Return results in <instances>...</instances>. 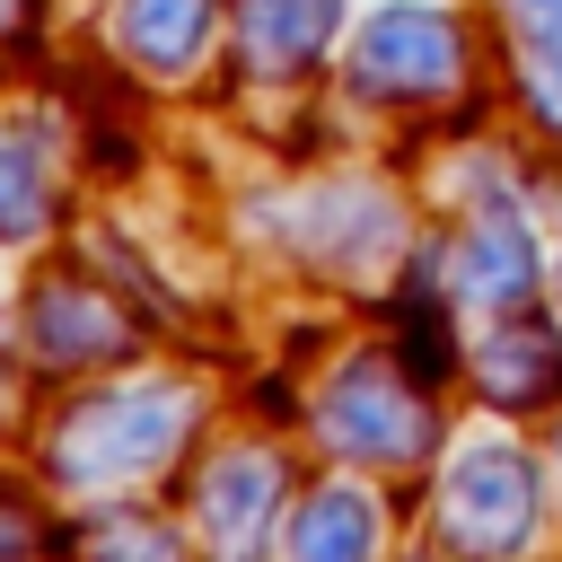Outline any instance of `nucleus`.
Masks as SVG:
<instances>
[{"mask_svg": "<svg viewBox=\"0 0 562 562\" xmlns=\"http://www.w3.org/2000/svg\"><path fill=\"white\" fill-rule=\"evenodd\" d=\"M176 439H184V395L176 386H114V395H88L79 413H61L53 474L61 483H132Z\"/></svg>", "mask_w": 562, "mask_h": 562, "instance_id": "f257e3e1", "label": "nucleus"}, {"mask_svg": "<svg viewBox=\"0 0 562 562\" xmlns=\"http://www.w3.org/2000/svg\"><path fill=\"white\" fill-rule=\"evenodd\" d=\"M527 518H536V474H527L509 448H474V457L448 474V527H457V544L501 553V544L527 536Z\"/></svg>", "mask_w": 562, "mask_h": 562, "instance_id": "f03ea898", "label": "nucleus"}, {"mask_svg": "<svg viewBox=\"0 0 562 562\" xmlns=\"http://www.w3.org/2000/svg\"><path fill=\"white\" fill-rule=\"evenodd\" d=\"M465 61L457 26L439 9H386L369 35H360V88H395V97H422V88H448Z\"/></svg>", "mask_w": 562, "mask_h": 562, "instance_id": "7ed1b4c3", "label": "nucleus"}, {"mask_svg": "<svg viewBox=\"0 0 562 562\" xmlns=\"http://www.w3.org/2000/svg\"><path fill=\"white\" fill-rule=\"evenodd\" d=\"M26 342H35V360H53V369H88V360H114V351H123V316H114L88 281H44L35 307H26Z\"/></svg>", "mask_w": 562, "mask_h": 562, "instance_id": "20e7f679", "label": "nucleus"}, {"mask_svg": "<svg viewBox=\"0 0 562 562\" xmlns=\"http://www.w3.org/2000/svg\"><path fill=\"white\" fill-rule=\"evenodd\" d=\"M272 457H220L211 465V483H202V527H211V544L228 553V562H255V544H263V518H272Z\"/></svg>", "mask_w": 562, "mask_h": 562, "instance_id": "39448f33", "label": "nucleus"}, {"mask_svg": "<svg viewBox=\"0 0 562 562\" xmlns=\"http://www.w3.org/2000/svg\"><path fill=\"white\" fill-rule=\"evenodd\" d=\"M325 35H334V0H246L237 9V44L255 70H299V61H316Z\"/></svg>", "mask_w": 562, "mask_h": 562, "instance_id": "423d86ee", "label": "nucleus"}, {"mask_svg": "<svg viewBox=\"0 0 562 562\" xmlns=\"http://www.w3.org/2000/svg\"><path fill=\"white\" fill-rule=\"evenodd\" d=\"M334 439H342V448H369V457H404V448H413V413H404V395H395L378 369H360V378H342V395H334Z\"/></svg>", "mask_w": 562, "mask_h": 562, "instance_id": "0eeeda50", "label": "nucleus"}, {"mask_svg": "<svg viewBox=\"0 0 562 562\" xmlns=\"http://www.w3.org/2000/svg\"><path fill=\"white\" fill-rule=\"evenodd\" d=\"M44 211H53V158H44V140H35V132L0 123V237H9V246H18V237H35V228H44Z\"/></svg>", "mask_w": 562, "mask_h": 562, "instance_id": "6e6552de", "label": "nucleus"}, {"mask_svg": "<svg viewBox=\"0 0 562 562\" xmlns=\"http://www.w3.org/2000/svg\"><path fill=\"white\" fill-rule=\"evenodd\" d=\"M211 35V0H123V44L149 70H184Z\"/></svg>", "mask_w": 562, "mask_h": 562, "instance_id": "1a4fd4ad", "label": "nucleus"}, {"mask_svg": "<svg viewBox=\"0 0 562 562\" xmlns=\"http://www.w3.org/2000/svg\"><path fill=\"white\" fill-rule=\"evenodd\" d=\"M457 281H465V299H518V290L536 281V246H527V228L483 220V228L457 246Z\"/></svg>", "mask_w": 562, "mask_h": 562, "instance_id": "9d476101", "label": "nucleus"}, {"mask_svg": "<svg viewBox=\"0 0 562 562\" xmlns=\"http://www.w3.org/2000/svg\"><path fill=\"white\" fill-rule=\"evenodd\" d=\"M369 536H378V518H369L360 492H316V501L299 509L290 553H299V562H369Z\"/></svg>", "mask_w": 562, "mask_h": 562, "instance_id": "9b49d317", "label": "nucleus"}, {"mask_svg": "<svg viewBox=\"0 0 562 562\" xmlns=\"http://www.w3.org/2000/svg\"><path fill=\"white\" fill-rule=\"evenodd\" d=\"M97 562H176V536L140 509H114V518H97Z\"/></svg>", "mask_w": 562, "mask_h": 562, "instance_id": "f8f14e48", "label": "nucleus"}, {"mask_svg": "<svg viewBox=\"0 0 562 562\" xmlns=\"http://www.w3.org/2000/svg\"><path fill=\"white\" fill-rule=\"evenodd\" d=\"M509 9H518V35L536 53H562V0H509Z\"/></svg>", "mask_w": 562, "mask_h": 562, "instance_id": "ddd939ff", "label": "nucleus"}]
</instances>
